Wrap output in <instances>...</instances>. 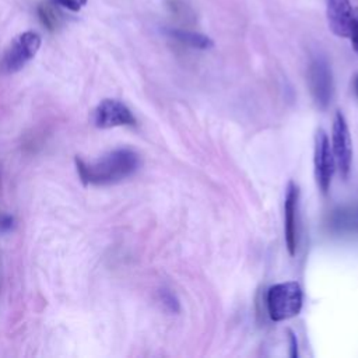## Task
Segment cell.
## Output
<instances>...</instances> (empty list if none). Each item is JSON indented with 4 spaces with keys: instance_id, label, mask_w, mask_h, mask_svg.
Returning <instances> with one entry per match:
<instances>
[{
    "instance_id": "obj_1",
    "label": "cell",
    "mask_w": 358,
    "mask_h": 358,
    "mask_svg": "<svg viewBox=\"0 0 358 358\" xmlns=\"http://www.w3.org/2000/svg\"><path fill=\"white\" fill-rule=\"evenodd\" d=\"M76 166L84 185L106 186L130 178L140 166V157L130 148H116L92 161L76 158Z\"/></svg>"
},
{
    "instance_id": "obj_2",
    "label": "cell",
    "mask_w": 358,
    "mask_h": 358,
    "mask_svg": "<svg viewBox=\"0 0 358 358\" xmlns=\"http://www.w3.org/2000/svg\"><path fill=\"white\" fill-rule=\"evenodd\" d=\"M302 288L295 281L274 284L267 291V312L274 322H281L296 316L302 309Z\"/></svg>"
},
{
    "instance_id": "obj_3",
    "label": "cell",
    "mask_w": 358,
    "mask_h": 358,
    "mask_svg": "<svg viewBox=\"0 0 358 358\" xmlns=\"http://www.w3.org/2000/svg\"><path fill=\"white\" fill-rule=\"evenodd\" d=\"M42 39L34 31L18 34L0 56V73L14 74L22 70L38 53Z\"/></svg>"
},
{
    "instance_id": "obj_4",
    "label": "cell",
    "mask_w": 358,
    "mask_h": 358,
    "mask_svg": "<svg viewBox=\"0 0 358 358\" xmlns=\"http://www.w3.org/2000/svg\"><path fill=\"white\" fill-rule=\"evenodd\" d=\"M308 85L315 105L320 110H326L333 99V73L326 57L316 56L308 67Z\"/></svg>"
},
{
    "instance_id": "obj_5",
    "label": "cell",
    "mask_w": 358,
    "mask_h": 358,
    "mask_svg": "<svg viewBox=\"0 0 358 358\" xmlns=\"http://www.w3.org/2000/svg\"><path fill=\"white\" fill-rule=\"evenodd\" d=\"M331 151L341 178H348L352 164V141L347 120L341 112H337L334 116L331 133Z\"/></svg>"
},
{
    "instance_id": "obj_6",
    "label": "cell",
    "mask_w": 358,
    "mask_h": 358,
    "mask_svg": "<svg viewBox=\"0 0 358 358\" xmlns=\"http://www.w3.org/2000/svg\"><path fill=\"white\" fill-rule=\"evenodd\" d=\"M315 178L317 187L322 193H327L331 185L336 161L331 151V144L323 129H319L315 136V151H313Z\"/></svg>"
},
{
    "instance_id": "obj_7",
    "label": "cell",
    "mask_w": 358,
    "mask_h": 358,
    "mask_svg": "<svg viewBox=\"0 0 358 358\" xmlns=\"http://www.w3.org/2000/svg\"><path fill=\"white\" fill-rule=\"evenodd\" d=\"M92 123L98 129L134 126L136 117L123 102L106 98L102 99L92 110Z\"/></svg>"
},
{
    "instance_id": "obj_8",
    "label": "cell",
    "mask_w": 358,
    "mask_h": 358,
    "mask_svg": "<svg viewBox=\"0 0 358 358\" xmlns=\"http://www.w3.org/2000/svg\"><path fill=\"white\" fill-rule=\"evenodd\" d=\"M298 210L299 187L292 180L287 186L284 201V236L288 253L294 256L298 249Z\"/></svg>"
},
{
    "instance_id": "obj_9",
    "label": "cell",
    "mask_w": 358,
    "mask_h": 358,
    "mask_svg": "<svg viewBox=\"0 0 358 358\" xmlns=\"http://www.w3.org/2000/svg\"><path fill=\"white\" fill-rule=\"evenodd\" d=\"M352 10L350 0H327L326 15L329 28L334 35L348 38Z\"/></svg>"
},
{
    "instance_id": "obj_10",
    "label": "cell",
    "mask_w": 358,
    "mask_h": 358,
    "mask_svg": "<svg viewBox=\"0 0 358 358\" xmlns=\"http://www.w3.org/2000/svg\"><path fill=\"white\" fill-rule=\"evenodd\" d=\"M166 34L178 41L182 45H186L189 48H194V49H210L214 46V42L210 36L200 34V32H194V31H187V29H182V28H168Z\"/></svg>"
},
{
    "instance_id": "obj_11",
    "label": "cell",
    "mask_w": 358,
    "mask_h": 358,
    "mask_svg": "<svg viewBox=\"0 0 358 358\" xmlns=\"http://www.w3.org/2000/svg\"><path fill=\"white\" fill-rule=\"evenodd\" d=\"M331 227L337 229H355L358 228V208L347 207L338 208L331 217Z\"/></svg>"
},
{
    "instance_id": "obj_12",
    "label": "cell",
    "mask_w": 358,
    "mask_h": 358,
    "mask_svg": "<svg viewBox=\"0 0 358 358\" xmlns=\"http://www.w3.org/2000/svg\"><path fill=\"white\" fill-rule=\"evenodd\" d=\"M59 7L56 4H53L52 1L46 0L45 3L39 4L38 7V15H39V20L41 22L49 29V31H55L56 28L60 27L62 24V14L60 11L57 10Z\"/></svg>"
},
{
    "instance_id": "obj_13",
    "label": "cell",
    "mask_w": 358,
    "mask_h": 358,
    "mask_svg": "<svg viewBox=\"0 0 358 358\" xmlns=\"http://www.w3.org/2000/svg\"><path fill=\"white\" fill-rule=\"evenodd\" d=\"M168 7H169V10H171L175 15H179V17L193 15L192 8H190L186 3H183L182 0H169Z\"/></svg>"
},
{
    "instance_id": "obj_14",
    "label": "cell",
    "mask_w": 358,
    "mask_h": 358,
    "mask_svg": "<svg viewBox=\"0 0 358 358\" xmlns=\"http://www.w3.org/2000/svg\"><path fill=\"white\" fill-rule=\"evenodd\" d=\"M60 8H66L70 11H80L88 0H49Z\"/></svg>"
},
{
    "instance_id": "obj_15",
    "label": "cell",
    "mask_w": 358,
    "mask_h": 358,
    "mask_svg": "<svg viewBox=\"0 0 358 358\" xmlns=\"http://www.w3.org/2000/svg\"><path fill=\"white\" fill-rule=\"evenodd\" d=\"M348 38L351 39L354 50L358 53V8L352 10V18H351Z\"/></svg>"
},
{
    "instance_id": "obj_16",
    "label": "cell",
    "mask_w": 358,
    "mask_h": 358,
    "mask_svg": "<svg viewBox=\"0 0 358 358\" xmlns=\"http://www.w3.org/2000/svg\"><path fill=\"white\" fill-rule=\"evenodd\" d=\"M161 301L166 306L168 310H171L173 313L179 312V301L176 299V296L172 292H169L166 289H162L161 291Z\"/></svg>"
},
{
    "instance_id": "obj_17",
    "label": "cell",
    "mask_w": 358,
    "mask_h": 358,
    "mask_svg": "<svg viewBox=\"0 0 358 358\" xmlns=\"http://www.w3.org/2000/svg\"><path fill=\"white\" fill-rule=\"evenodd\" d=\"M13 225H14V218L10 214L0 213V234H6L11 231Z\"/></svg>"
},
{
    "instance_id": "obj_18",
    "label": "cell",
    "mask_w": 358,
    "mask_h": 358,
    "mask_svg": "<svg viewBox=\"0 0 358 358\" xmlns=\"http://www.w3.org/2000/svg\"><path fill=\"white\" fill-rule=\"evenodd\" d=\"M289 338H291V348H292V352H291V357H298V350H296V340H295V336L289 331Z\"/></svg>"
},
{
    "instance_id": "obj_19",
    "label": "cell",
    "mask_w": 358,
    "mask_h": 358,
    "mask_svg": "<svg viewBox=\"0 0 358 358\" xmlns=\"http://www.w3.org/2000/svg\"><path fill=\"white\" fill-rule=\"evenodd\" d=\"M352 88H354V92H355V95L358 96V74L354 77V81H352Z\"/></svg>"
}]
</instances>
